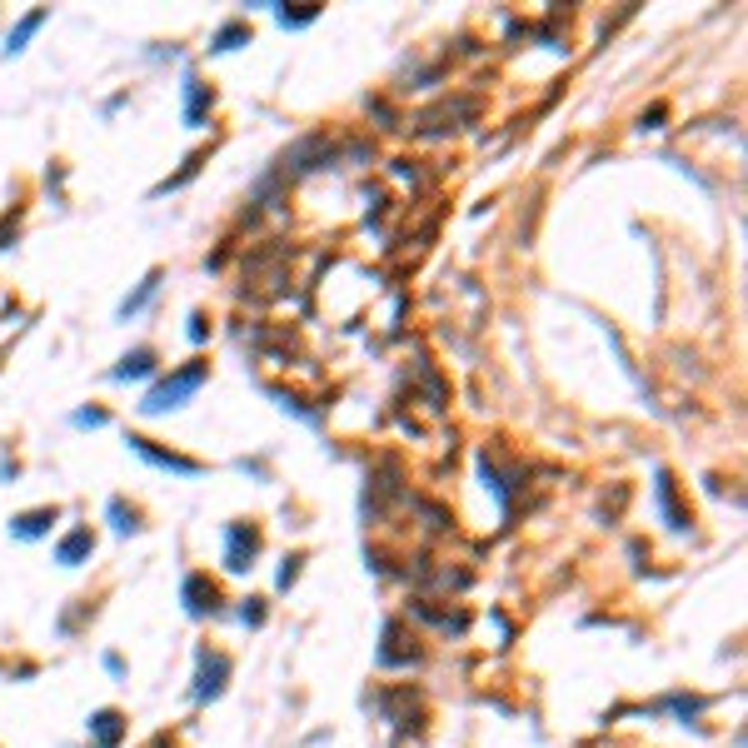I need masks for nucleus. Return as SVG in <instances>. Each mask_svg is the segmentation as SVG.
<instances>
[{
    "instance_id": "nucleus-1",
    "label": "nucleus",
    "mask_w": 748,
    "mask_h": 748,
    "mask_svg": "<svg viewBox=\"0 0 748 748\" xmlns=\"http://www.w3.org/2000/svg\"><path fill=\"white\" fill-rule=\"evenodd\" d=\"M200 385H205V364H200V360H190L180 374H175V379H165L160 389H150V395H145V409H150V415H160V409H175L185 395H195Z\"/></svg>"
},
{
    "instance_id": "nucleus-2",
    "label": "nucleus",
    "mask_w": 748,
    "mask_h": 748,
    "mask_svg": "<svg viewBox=\"0 0 748 748\" xmlns=\"http://www.w3.org/2000/svg\"><path fill=\"white\" fill-rule=\"evenodd\" d=\"M255 549H260V534H255V529H245V524H235V529H230V554H224V564L240 574V569H250Z\"/></svg>"
},
{
    "instance_id": "nucleus-3",
    "label": "nucleus",
    "mask_w": 748,
    "mask_h": 748,
    "mask_svg": "<svg viewBox=\"0 0 748 748\" xmlns=\"http://www.w3.org/2000/svg\"><path fill=\"white\" fill-rule=\"evenodd\" d=\"M185 604H190V614H214L220 609V588L210 579H190L185 584Z\"/></svg>"
},
{
    "instance_id": "nucleus-4",
    "label": "nucleus",
    "mask_w": 748,
    "mask_h": 748,
    "mask_svg": "<svg viewBox=\"0 0 748 748\" xmlns=\"http://www.w3.org/2000/svg\"><path fill=\"white\" fill-rule=\"evenodd\" d=\"M224 673H230V659H224V653H210V659H205L200 663V698H214V694H220V679H224Z\"/></svg>"
},
{
    "instance_id": "nucleus-5",
    "label": "nucleus",
    "mask_w": 748,
    "mask_h": 748,
    "mask_svg": "<svg viewBox=\"0 0 748 748\" xmlns=\"http://www.w3.org/2000/svg\"><path fill=\"white\" fill-rule=\"evenodd\" d=\"M120 714L115 708H105V714H96V724H90V738H96V748H115L120 743Z\"/></svg>"
},
{
    "instance_id": "nucleus-6",
    "label": "nucleus",
    "mask_w": 748,
    "mask_h": 748,
    "mask_svg": "<svg viewBox=\"0 0 748 748\" xmlns=\"http://www.w3.org/2000/svg\"><path fill=\"white\" fill-rule=\"evenodd\" d=\"M80 554H90V534H86V529H80V534H70L60 544V564H75Z\"/></svg>"
},
{
    "instance_id": "nucleus-7",
    "label": "nucleus",
    "mask_w": 748,
    "mask_h": 748,
    "mask_svg": "<svg viewBox=\"0 0 748 748\" xmlns=\"http://www.w3.org/2000/svg\"><path fill=\"white\" fill-rule=\"evenodd\" d=\"M150 364H155V354H150V350H135V354H130V360L125 364H120V379H130V374H150Z\"/></svg>"
},
{
    "instance_id": "nucleus-8",
    "label": "nucleus",
    "mask_w": 748,
    "mask_h": 748,
    "mask_svg": "<svg viewBox=\"0 0 748 748\" xmlns=\"http://www.w3.org/2000/svg\"><path fill=\"white\" fill-rule=\"evenodd\" d=\"M45 524H55V509H41V514H25V519H15V534H41Z\"/></svg>"
},
{
    "instance_id": "nucleus-9",
    "label": "nucleus",
    "mask_w": 748,
    "mask_h": 748,
    "mask_svg": "<svg viewBox=\"0 0 748 748\" xmlns=\"http://www.w3.org/2000/svg\"><path fill=\"white\" fill-rule=\"evenodd\" d=\"M235 41H245V31H240V25H230V31L220 35V50H230V45H235Z\"/></svg>"
}]
</instances>
